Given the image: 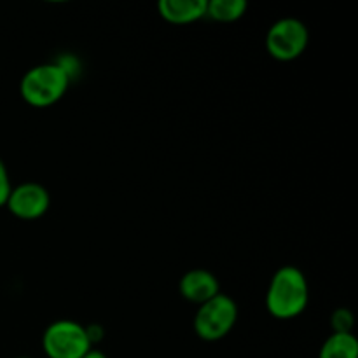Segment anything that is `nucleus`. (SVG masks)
<instances>
[{
	"mask_svg": "<svg viewBox=\"0 0 358 358\" xmlns=\"http://www.w3.org/2000/svg\"><path fill=\"white\" fill-rule=\"evenodd\" d=\"M310 287L304 273L296 266H282L273 275L266 294V308L280 320L296 318L306 310Z\"/></svg>",
	"mask_w": 358,
	"mask_h": 358,
	"instance_id": "obj_1",
	"label": "nucleus"
},
{
	"mask_svg": "<svg viewBox=\"0 0 358 358\" xmlns=\"http://www.w3.org/2000/svg\"><path fill=\"white\" fill-rule=\"evenodd\" d=\"M69 86L70 73L62 63H41L21 77L20 93L28 105L44 108L62 100Z\"/></svg>",
	"mask_w": 358,
	"mask_h": 358,
	"instance_id": "obj_2",
	"label": "nucleus"
},
{
	"mask_svg": "<svg viewBox=\"0 0 358 358\" xmlns=\"http://www.w3.org/2000/svg\"><path fill=\"white\" fill-rule=\"evenodd\" d=\"M238 320V306L226 294H217L206 303L199 304L194 315V332L203 341H219L226 338Z\"/></svg>",
	"mask_w": 358,
	"mask_h": 358,
	"instance_id": "obj_3",
	"label": "nucleus"
},
{
	"mask_svg": "<svg viewBox=\"0 0 358 358\" xmlns=\"http://www.w3.org/2000/svg\"><path fill=\"white\" fill-rule=\"evenodd\" d=\"M93 348L87 329L73 320H56L42 336V350L48 358H83Z\"/></svg>",
	"mask_w": 358,
	"mask_h": 358,
	"instance_id": "obj_4",
	"label": "nucleus"
},
{
	"mask_svg": "<svg viewBox=\"0 0 358 358\" xmlns=\"http://www.w3.org/2000/svg\"><path fill=\"white\" fill-rule=\"evenodd\" d=\"M310 42V31L303 21L296 17H282L269 27L266 35V49L278 62H292L303 56Z\"/></svg>",
	"mask_w": 358,
	"mask_h": 358,
	"instance_id": "obj_5",
	"label": "nucleus"
},
{
	"mask_svg": "<svg viewBox=\"0 0 358 358\" xmlns=\"http://www.w3.org/2000/svg\"><path fill=\"white\" fill-rule=\"evenodd\" d=\"M6 206L14 217L21 220L41 219L51 206V194L37 182H23L10 189Z\"/></svg>",
	"mask_w": 358,
	"mask_h": 358,
	"instance_id": "obj_6",
	"label": "nucleus"
},
{
	"mask_svg": "<svg viewBox=\"0 0 358 358\" xmlns=\"http://www.w3.org/2000/svg\"><path fill=\"white\" fill-rule=\"evenodd\" d=\"M178 289L184 299L199 306L220 294V283L217 276L206 269H191L180 278Z\"/></svg>",
	"mask_w": 358,
	"mask_h": 358,
	"instance_id": "obj_7",
	"label": "nucleus"
},
{
	"mask_svg": "<svg viewBox=\"0 0 358 358\" xmlns=\"http://www.w3.org/2000/svg\"><path fill=\"white\" fill-rule=\"evenodd\" d=\"M159 16L171 24H189L206 16V0H161Z\"/></svg>",
	"mask_w": 358,
	"mask_h": 358,
	"instance_id": "obj_8",
	"label": "nucleus"
},
{
	"mask_svg": "<svg viewBox=\"0 0 358 358\" xmlns=\"http://www.w3.org/2000/svg\"><path fill=\"white\" fill-rule=\"evenodd\" d=\"M318 358H358V341L352 332H332L320 348Z\"/></svg>",
	"mask_w": 358,
	"mask_h": 358,
	"instance_id": "obj_9",
	"label": "nucleus"
},
{
	"mask_svg": "<svg viewBox=\"0 0 358 358\" xmlns=\"http://www.w3.org/2000/svg\"><path fill=\"white\" fill-rule=\"evenodd\" d=\"M248 3L245 0H206V16L220 23H233L245 16Z\"/></svg>",
	"mask_w": 358,
	"mask_h": 358,
	"instance_id": "obj_10",
	"label": "nucleus"
},
{
	"mask_svg": "<svg viewBox=\"0 0 358 358\" xmlns=\"http://www.w3.org/2000/svg\"><path fill=\"white\" fill-rule=\"evenodd\" d=\"M332 329L334 332H352L353 327V315L352 311L346 310V308H339L332 313Z\"/></svg>",
	"mask_w": 358,
	"mask_h": 358,
	"instance_id": "obj_11",
	"label": "nucleus"
},
{
	"mask_svg": "<svg viewBox=\"0 0 358 358\" xmlns=\"http://www.w3.org/2000/svg\"><path fill=\"white\" fill-rule=\"evenodd\" d=\"M10 189H13V184H10L9 171H7L6 163L0 159V208L6 206L7 198H9L10 194Z\"/></svg>",
	"mask_w": 358,
	"mask_h": 358,
	"instance_id": "obj_12",
	"label": "nucleus"
},
{
	"mask_svg": "<svg viewBox=\"0 0 358 358\" xmlns=\"http://www.w3.org/2000/svg\"><path fill=\"white\" fill-rule=\"evenodd\" d=\"M83 358H108V357L105 355V353H101L100 350H94V348H91L90 352H87L86 355H84Z\"/></svg>",
	"mask_w": 358,
	"mask_h": 358,
	"instance_id": "obj_13",
	"label": "nucleus"
},
{
	"mask_svg": "<svg viewBox=\"0 0 358 358\" xmlns=\"http://www.w3.org/2000/svg\"><path fill=\"white\" fill-rule=\"evenodd\" d=\"M16 358H31V357H16Z\"/></svg>",
	"mask_w": 358,
	"mask_h": 358,
	"instance_id": "obj_14",
	"label": "nucleus"
}]
</instances>
